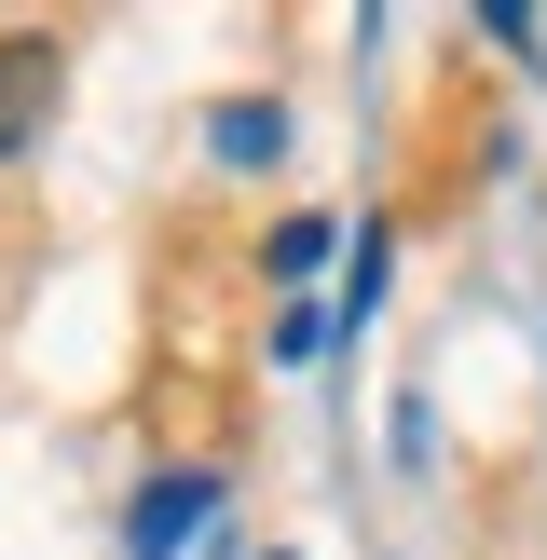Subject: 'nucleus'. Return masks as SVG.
<instances>
[{"label":"nucleus","instance_id":"obj_1","mask_svg":"<svg viewBox=\"0 0 547 560\" xmlns=\"http://www.w3.org/2000/svg\"><path fill=\"white\" fill-rule=\"evenodd\" d=\"M206 506H219V479H206V465H178V479H151V492H137L124 547H137V560H178V547H191V520H206Z\"/></svg>","mask_w":547,"mask_h":560},{"label":"nucleus","instance_id":"obj_2","mask_svg":"<svg viewBox=\"0 0 547 560\" xmlns=\"http://www.w3.org/2000/svg\"><path fill=\"white\" fill-rule=\"evenodd\" d=\"M42 109H55V42H0V164L27 151V137H42Z\"/></svg>","mask_w":547,"mask_h":560},{"label":"nucleus","instance_id":"obj_3","mask_svg":"<svg viewBox=\"0 0 547 560\" xmlns=\"http://www.w3.org/2000/svg\"><path fill=\"white\" fill-rule=\"evenodd\" d=\"M219 151H233V164H274V151H288V124H274V109H219Z\"/></svg>","mask_w":547,"mask_h":560}]
</instances>
